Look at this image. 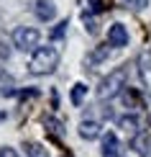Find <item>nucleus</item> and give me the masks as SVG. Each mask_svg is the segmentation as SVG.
Listing matches in <instances>:
<instances>
[{
    "label": "nucleus",
    "mask_w": 151,
    "mask_h": 157,
    "mask_svg": "<svg viewBox=\"0 0 151 157\" xmlns=\"http://www.w3.org/2000/svg\"><path fill=\"white\" fill-rule=\"evenodd\" d=\"M84 95H87V85H84V82H77L74 88H72V93H69V101H72V106H82Z\"/></svg>",
    "instance_id": "obj_9"
},
{
    "label": "nucleus",
    "mask_w": 151,
    "mask_h": 157,
    "mask_svg": "<svg viewBox=\"0 0 151 157\" xmlns=\"http://www.w3.org/2000/svg\"><path fill=\"white\" fill-rule=\"evenodd\" d=\"M80 136L82 139H97V136H100V124L97 121H82L80 124Z\"/></svg>",
    "instance_id": "obj_8"
},
{
    "label": "nucleus",
    "mask_w": 151,
    "mask_h": 157,
    "mask_svg": "<svg viewBox=\"0 0 151 157\" xmlns=\"http://www.w3.org/2000/svg\"><path fill=\"white\" fill-rule=\"evenodd\" d=\"M102 157H120V144H118V136L113 132L102 136Z\"/></svg>",
    "instance_id": "obj_5"
},
{
    "label": "nucleus",
    "mask_w": 151,
    "mask_h": 157,
    "mask_svg": "<svg viewBox=\"0 0 151 157\" xmlns=\"http://www.w3.org/2000/svg\"><path fill=\"white\" fill-rule=\"evenodd\" d=\"M36 16L41 18V21H51V18L56 16V8H54V3L51 0H36Z\"/></svg>",
    "instance_id": "obj_7"
},
{
    "label": "nucleus",
    "mask_w": 151,
    "mask_h": 157,
    "mask_svg": "<svg viewBox=\"0 0 151 157\" xmlns=\"http://www.w3.org/2000/svg\"><path fill=\"white\" fill-rule=\"evenodd\" d=\"M105 57H108V47H102V49H97L95 54H92V59H95V62H100V59H105Z\"/></svg>",
    "instance_id": "obj_16"
},
{
    "label": "nucleus",
    "mask_w": 151,
    "mask_h": 157,
    "mask_svg": "<svg viewBox=\"0 0 151 157\" xmlns=\"http://www.w3.org/2000/svg\"><path fill=\"white\" fill-rule=\"evenodd\" d=\"M0 157H18V155H16V149L5 147V149H0Z\"/></svg>",
    "instance_id": "obj_17"
},
{
    "label": "nucleus",
    "mask_w": 151,
    "mask_h": 157,
    "mask_svg": "<svg viewBox=\"0 0 151 157\" xmlns=\"http://www.w3.org/2000/svg\"><path fill=\"white\" fill-rule=\"evenodd\" d=\"M108 44H110V47H115V49L128 47V29L123 23H113L108 29Z\"/></svg>",
    "instance_id": "obj_4"
},
{
    "label": "nucleus",
    "mask_w": 151,
    "mask_h": 157,
    "mask_svg": "<svg viewBox=\"0 0 151 157\" xmlns=\"http://www.w3.org/2000/svg\"><path fill=\"white\" fill-rule=\"evenodd\" d=\"M67 26H69L67 21H59V23H56V29L51 31V39H54V41H59V39H64V34H67Z\"/></svg>",
    "instance_id": "obj_13"
},
{
    "label": "nucleus",
    "mask_w": 151,
    "mask_h": 157,
    "mask_svg": "<svg viewBox=\"0 0 151 157\" xmlns=\"http://www.w3.org/2000/svg\"><path fill=\"white\" fill-rule=\"evenodd\" d=\"M149 3V0H138V5H141V8H143V5H146Z\"/></svg>",
    "instance_id": "obj_18"
},
{
    "label": "nucleus",
    "mask_w": 151,
    "mask_h": 157,
    "mask_svg": "<svg viewBox=\"0 0 151 157\" xmlns=\"http://www.w3.org/2000/svg\"><path fill=\"white\" fill-rule=\"evenodd\" d=\"M118 126L126 129V132H136V129H138V119H136V116H120V119H118Z\"/></svg>",
    "instance_id": "obj_12"
},
{
    "label": "nucleus",
    "mask_w": 151,
    "mask_h": 157,
    "mask_svg": "<svg viewBox=\"0 0 151 157\" xmlns=\"http://www.w3.org/2000/svg\"><path fill=\"white\" fill-rule=\"evenodd\" d=\"M59 64V52L54 47H38L28 59V72L31 75H51Z\"/></svg>",
    "instance_id": "obj_1"
},
{
    "label": "nucleus",
    "mask_w": 151,
    "mask_h": 157,
    "mask_svg": "<svg viewBox=\"0 0 151 157\" xmlns=\"http://www.w3.org/2000/svg\"><path fill=\"white\" fill-rule=\"evenodd\" d=\"M38 39L41 34L34 29V26H18L16 31H13V44H16V49L21 52H31V49H38Z\"/></svg>",
    "instance_id": "obj_3"
},
{
    "label": "nucleus",
    "mask_w": 151,
    "mask_h": 157,
    "mask_svg": "<svg viewBox=\"0 0 151 157\" xmlns=\"http://www.w3.org/2000/svg\"><path fill=\"white\" fill-rule=\"evenodd\" d=\"M87 5H90V10H92V13H100L102 10V0H87Z\"/></svg>",
    "instance_id": "obj_15"
},
{
    "label": "nucleus",
    "mask_w": 151,
    "mask_h": 157,
    "mask_svg": "<svg viewBox=\"0 0 151 157\" xmlns=\"http://www.w3.org/2000/svg\"><path fill=\"white\" fill-rule=\"evenodd\" d=\"M126 77H128V70H126V67H118L115 72H110V75L102 80L97 95H100L102 101H105V98H108V101H110V98H115L118 93H123V90L128 88V85H126Z\"/></svg>",
    "instance_id": "obj_2"
},
{
    "label": "nucleus",
    "mask_w": 151,
    "mask_h": 157,
    "mask_svg": "<svg viewBox=\"0 0 151 157\" xmlns=\"http://www.w3.org/2000/svg\"><path fill=\"white\" fill-rule=\"evenodd\" d=\"M26 155L28 157H49V152L38 142H26Z\"/></svg>",
    "instance_id": "obj_11"
},
{
    "label": "nucleus",
    "mask_w": 151,
    "mask_h": 157,
    "mask_svg": "<svg viewBox=\"0 0 151 157\" xmlns=\"http://www.w3.org/2000/svg\"><path fill=\"white\" fill-rule=\"evenodd\" d=\"M131 147H133L141 157H149V152H151V136H149L146 132L136 134V136H133V142H131Z\"/></svg>",
    "instance_id": "obj_6"
},
{
    "label": "nucleus",
    "mask_w": 151,
    "mask_h": 157,
    "mask_svg": "<svg viewBox=\"0 0 151 157\" xmlns=\"http://www.w3.org/2000/svg\"><path fill=\"white\" fill-rule=\"evenodd\" d=\"M16 93V88H13V77L5 72V70H0V95H13Z\"/></svg>",
    "instance_id": "obj_10"
},
{
    "label": "nucleus",
    "mask_w": 151,
    "mask_h": 157,
    "mask_svg": "<svg viewBox=\"0 0 151 157\" xmlns=\"http://www.w3.org/2000/svg\"><path fill=\"white\" fill-rule=\"evenodd\" d=\"M44 126H46L51 134H59V132H62V124H59L56 119H44Z\"/></svg>",
    "instance_id": "obj_14"
}]
</instances>
